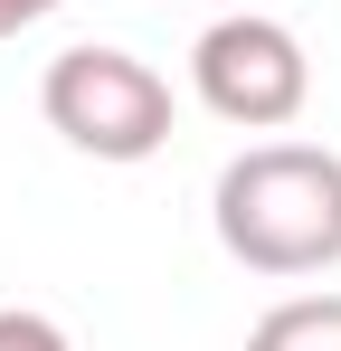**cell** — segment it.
Masks as SVG:
<instances>
[{
	"label": "cell",
	"instance_id": "3",
	"mask_svg": "<svg viewBox=\"0 0 341 351\" xmlns=\"http://www.w3.org/2000/svg\"><path fill=\"white\" fill-rule=\"evenodd\" d=\"M190 86H199V105L237 133H284V123L313 105V58H303V38L266 19V10H227L199 29V48H190Z\"/></svg>",
	"mask_w": 341,
	"mask_h": 351
},
{
	"label": "cell",
	"instance_id": "7",
	"mask_svg": "<svg viewBox=\"0 0 341 351\" xmlns=\"http://www.w3.org/2000/svg\"><path fill=\"white\" fill-rule=\"evenodd\" d=\"M227 10H247V0H227Z\"/></svg>",
	"mask_w": 341,
	"mask_h": 351
},
{
	"label": "cell",
	"instance_id": "2",
	"mask_svg": "<svg viewBox=\"0 0 341 351\" xmlns=\"http://www.w3.org/2000/svg\"><path fill=\"white\" fill-rule=\"evenodd\" d=\"M38 114L95 162H152L170 143V76L133 48H66L38 76Z\"/></svg>",
	"mask_w": 341,
	"mask_h": 351
},
{
	"label": "cell",
	"instance_id": "5",
	"mask_svg": "<svg viewBox=\"0 0 341 351\" xmlns=\"http://www.w3.org/2000/svg\"><path fill=\"white\" fill-rule=\"evenodd\" d=\"M0 351H66V332H57L48 313H19V304H0Z\"/></svg>",
	"mask_w": 341,
	"mask_h": 351
},
{
	"label": "cell",
	"instance_id": "4",
	"mask_svg": "<svg viewBox=\"0 0 341 351\" xmlns=\"http://www.w3.org/2000/svg\"><path fill=\"white\" fill-rule=\"evenodd\" d=\"M247 351H341V294H284L247 332Z\"/></svg>",
	"mask_w": 341,
	"mask_h": 351
},
{
	"label": "cell",
	"instance_id": "6",
	"mask_svg": "<svg viewBox=\"0 0 341 351\" xmlns=\"http://www.w3.org/2000/svg\"><path fill=\"white\" fill-rule=\"evenodd\" d=\"M57 0H0V38H19V29H38Z\"/></svg>",
	"mask_w": 341,
	"mask_h": 351
},
{
	"label": "cell",
	"instance_id": "1",
	"mask_svg": "<svg viewBox=\"0 0 341 351\" xmlns=\"http://www.w3.org/2000/svg\"><path fill=\"white\" fill-rule=\"evenodd\" d=\"M209 219L247 276H323V266H341V152L247 143L218 171Z\"/></svg>",
	"mask_w": 341,
	"mask_h": 351
}]
</instances>
